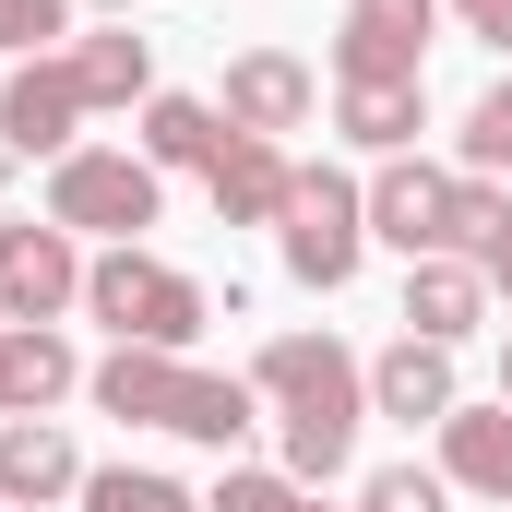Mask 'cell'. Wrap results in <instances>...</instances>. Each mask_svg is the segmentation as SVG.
I'll return each mask as SVG.
<instances>
[{
    "label": "cell",
    "mask_w": 512,
    "mask_h": 512,
    "mask_svg": "<svg viewBox=\"0 0 512 512\" xmlns=\"http://www.w3.org/2000/svg\"><path fill=\"white\" fill-rule=\"evenodd\" d=\"M251 393L274 405V465L298 489H334L358 453V417H370V358H346L334 334H274L251 358Z\"/></svg>",
    "instance_id": "6da1fadb"
},
{
    "label": "cell",
    "mask_w": 512,
    "mask_h": 512,
    "mask_svg": "<svg viewBox=\"0 0 512 512\" xmlns=\"http://www.w3.org/2000/svg\"><path fill=\"white\" fill-rule=\"evenodd\" d=\"M84 393H96L108 417H131V429H179V441H215V453H239L251 417H262L251 382L191 370V358H167V346H108V358L84 370Z\"/></svg>",
    "instance_id": "7a4b0ae2"
},
{
    "label": "cell",
    "mask_w": 512,
    "mask_h": 512,
    "mask_svg": "<svg viewBox=\"0 0 512 512\" xmlns=\"http://www.w3.org/2000/svg\"><path fill=\"white\" fill-rule=\"evenodd\" d=\"M84 310H96L120 346H167V358H179V346L215 322V298H203L179 262H155L143 239H120V251H96V262H84Z\"/></svg>",
    "instance_id": "3957f363"
},
{
    "label": "cell",
    "mask_w": 512,
    "mask_h": 512,
    "mask_svg": "<svg viewBox=\"0 0 512 512\" xmlns=\"http://www.w3.org/2000/svg\"><path fill=\"white\" fill-rule=\"evenodd\" d=\"M167 203V167H143V143H72L48 167V227L72 239H143Z\"/></svg>",
    "instance_id": "277c9868"
},
{
    "label": "cell",
    "mask_w": 512,
    "mask_h": 512,
    "mask_svg": "<svg viewBox=\"0 0 512 512\" xmlns=\"http://www.w3.org/2000/svg\"><path fill=\"white\" fill-rule=\"evenodd\" d=\"M286 274L298 286H358V262H370V191L346 179V167H298V191H286Z\"/></svg>",
    "instance_id": "5b68a950"
},
{
    "label": "cell",
    "mask_w": 512,
    "mask_h": 512,
    "mask_svg": "<svg viewBox=\"0 0 512 512\" xmlns=\"http://www.w3.org/2000/svg\"><path fill=\"white\" fill-rule=\"evenodd\" d=\"M441 0H346L334 24V84H429Z\"/></svg>",
    "instance_id": "8992f818"
},
{
    "label": "cell",
    "mask_w": 512,
    "mask_h": 512,
    "mask_svg": "<svg viewBox=\"0 0 512 512\" xmlns=\"http://www.w3.org/2000/svg\"><path fill=\"white\" fill-rule=\"evenodd\" d=\"M84 310V251L48 215H0V322H60Z\"/></svg>",
    "instance_id": "52a82bcc"
},
{
    "label": "cell",
    "mask_w": 512,
    "mask_h": 512,
    "mask_svg": "<svg viewBox=\"0 0 512 512\" xmlns=\"http://www.w3.org/2000/svg\"><path fill=\"white\" fill-rule=\"evenodd\" d=\"M84 120H96V108H84V72H72V48H48V60H24V72L0 84V143H12L24 167H36V155L60 167Z\"/></svg>",
    "instance_id": "ba28073f"
},
{
    "label": "cell",
    "mask_w": 512,
    "mask_h": 512,
    "mask_svg": "<svg viewBox=\"0 0 512 512\" xmlns=\"http://www.w3.org/2000/svg\"><path fill=\"white\" fill-rule=\"evenodd\" d=\"M215 108H227V131L286 143V131H310V108H322V72H310V60H286V48H239Z\"/></svg>",
    "instance_id": "9c48e42d"
},
{
    "label": "cell",
    "mask_w": 512,
    "mask_h": 512,
    "mask_svg": "<svg viewBox=\"0 0 512 512\" xmlns=\"http://www.w3.org/2000/svg\"><path fill=\"white\" fill-rule=\"evenodd\" d=\"M370 239H393L405 262H429L441 239H453V167L382 155V179H370Z\"/></svg>",
    "instance_id": "30bf717a"
},
{
    "label": "cell",
    "mask_w": 512,
    "mask_h": 512,
    "mask_svg": "<svg viewBox=\"0 0 512 512\" xmlns=\"http://www.w3.org/2000/svg\"><path fill=\"white\" fill-rule=\"evenodd\" d=\"M0 501H12V512L84 501V453H72L60 417H0Z\"/></svg>",
    "instance_id": "8fae6325"
},
{
    "label": "cell",
    "mask_w": 512,
    "mask_h": 512,
    "mask_svg": "<svg viewBox=\"0 0 512 512\" xmlns=\"http://www.w3.org/2000/svg\"><path fill=\"white\" fill-rule=\"evenodd\" d=\"M453 405H465V382H453V346H429V334H393L382 358H370V417L441 429Z\"/></svg>",
    "instance_id": "7c38bea8"
},
{
    "label": "cell",
    "mask_w": 512,
    "mask_h": 512,
    "mask_svg": "<svg viewBox=\"0 0 512 512\" xmlns=\"http://www.w3.org/2000/svg\"><path fill=\"white\" fill-rule=\"evenodd\" d=\"M203 191H215V215H227V227H274V215H286V191H298V155H286V143H262V131H227V143H215V167H203Z\"/></svg>",
    "instance_id": "4fadbf2b"
},
{
    "label": "cell",
    "mask_w": 512,
    "mask_h": 512,
    "mask_svg": "<svg viewBox=\"0 0 512 512\" xmlns=\"http://www.w3.org/2000/svg\"><path fill=\"white\" fill-rule=\"evenodd\" d=\"M489 322V274L465 251H429V262H405V334H429V346H465Z\"/></svg>",
    "instance_id": "5bb4252c"
},
{
    "label": "cell",
    "mask_w": 512,
    "mask_h": 512,
    "mask_svg": "<svg viewBox=\"0 0 512 512\" xmlns=\"http://www.w3.org/2000/svg\"><path fill=\"white\" fill-rule=\"evenodd\" d=\"M72 382H84V358L60 322H0V417H48Z\"/></svg>",
    "instance_id": "9a60e30c"
},
{
    "label": "cell",
    "mask_w": 512,
    "mask_h": 512,
    "mask_svg": "<svg viewBox=\"0 0 512 512\" xmlns=\"http://www.w3.org/2000/svg\"><path fill=\"white\" fill-rule=\"evenodd\" d=\"M441 477L512 512V405H453L441 417Z\"/></svg>",
    "instance_id": "2e32d148"
},
{
    "label": "cell",
    "mask_w": 512,
    "mask_h": 512,
    "mask_svg": "<svg viewBox=\"0 0 512 512\" xmlns=\"http://www.w3.org/2000/svg\"><path fill=\"white\" fill-rule=\"evenodd\" d=\"M72 72H84V108H143L155 96V36L96 24V36H72Z\"/></svg>",
    "instance_id": "e0dca14e"
},
{
    "label": "cell",
    "mask_w": 512,
    "mask_h": 512,
    "mask_svg": "<svg viewBox=\"0 0 512 512\" xmlns=\"http://www.w3.org/2000/svg\"><path fill=\"white\" fill-rule=\"evenodd\" d=\"M334 131L370 155H405L429 131V84H334Z\"/></svg>",
    "instance_id": "ac0fdd59"
},
{
    "label": "cell",
    "mask_w": 512,
    "mask_h": 512,
    "mask_svg": "<svg viewBox=\"0 0 512 512\" xmlns=\"http://www.w3.org/2000/svg\"><path fill=\"white\" fill-rule=\"evenodd\" d=\"M227 108L215 96H143V167H215Z\"/></svg>",
    "instance_id": "d6986e66"
},
{
    "label": "cell",
    "mask_w": 512,
    "mask_h": 512,
    "mask_svg": "<svg viewBox=\"0 0 512 512\" xmlns=\"http://www.w3.org/2000/svg\"><path fill=\"white\" fill-rule=\"evenodd\" d=\"M84 512H203L167 465H84Z\"/></svg>",
    "instance_id": "ffe728a7"
},
{
    "label": "cell",
    "mask_w": 512,
    "mask_h": 512,
    "mask_svg": "<svg viewBox=\"0 0 512 512\" xmlns=\"http://www.w3.org/2000/svg\"><path fill=\"white\" fill-rule=\"evenodd\" d=\"M203 512H322V489H298L286 465H227L203 489Z\"/></svg>",
    "instance_id": "44dd1931"
},
{
    "label": "cell",
    "mask_w": 512,
    "mask_h": 512,
    "mask_svg": "<svg viewBox=\"0 0 512 512\" xmlns=\"http://www.w3.org/2000/svg\"><path fill=\"white\" fill-rule=\"evenodd\" d=\"M453 143H465V179H501V167H512V72L465 108V131H453Z\"/></svg>",
    "instance_id": "7402d4cb"
},
{
    "label": "cell",
    "mask_w": 512,
    "mask_h": 512,
    "mask_svg": "<svg viewBox=\"0 0 512 512\" xmlns=\"http://www.w3.org/2000/svg\"><path fill=\"white\" fill-rule=\"evenodd\" d=\"M72 48V0H0V60H48Z\"/></svg>",
    "instance_id": "603a6c76"
},
{
    "label": "cell",
    "mask_w": 512,
    "mask_h": 512,
    "mask_svg": "<svg viewBox=\"0 0 512 512\" xmlns=\"http://www.w3.org/2000/svg\"><path fill=\"white\" fill-rule=\"evenodd\" d=\"M441 489H453L441 465H382V477L358 489V512H441Z\"/></svg>",
    "instance_id": "cb8c5ba5"
},
{
    "label": "cell",
    "mask_w": 512,
    "mask_h": 512,
    "mask_svg": "<svg viewBox=\"0 0 512 512\" xmlns=\"http://www.w3.org/2000/svg\"><path fill=\"white\" fill-rule=\"evenodd\" d=\"M441 12H465V36H489V48H512V0H441Z\"/></svg>",
    "instance_id": "d4e9b609"
},
{
    "label": "cell",
    "mask_w": 512,
    "mask_h": 512,
    "mask_svg": "<svg viewBox=\"0 0 512 512\" xmlns=\"http://www.w3.org/2000/svg\"><path fill=\"white\" fill-rule=\"evenodd\" d=\"M477 274H489V298H512V227L489 239V251H477Z\"/></svg>",
    "instance_id": "484cf974"
},
{
    "label": "cell",
    "mask_w": 512,
    "mask_h": 512,
    "mask_svg": "<svg viewBox=\"0 0 512 512\" xmlns=\"http://www.w3.org/2000/svg\"><path fill=\"white\" fill-rule=\"evenodd\" d=\"M96 12H108V24H131V12H143V0H96Z\"/></svg>",
    "instance_id": "4316f807"
},
{
    "label": "cell",
    "mask_w": 512,
    "mask_h": 512,
    "mask_svg": "<svg viewBox=\"0 0 512 512\" xmlns=\"http://www.w3.org/2000/svg\"><path fill=\"white\" fill-rule=\"evenodd\" d=\"M501 405H512V346H501Z\"/></svg>",
    "instance_id": "83f0119b"
},
{
    "label": "cell",
    "mask_w": 512,
    "mask_h": 512,
    "mask_svg": "<svg viewBox=\"0 0 512 512\" xmlns=\"http://www.w3.org/2000/svg\"><path fill=\"white\" fill-rule=\"evenodd\" d=\"M0 512H12V501H0Z\"/></svg>",
    "instance_id": "f1b7e54d"
}]
</instances>
